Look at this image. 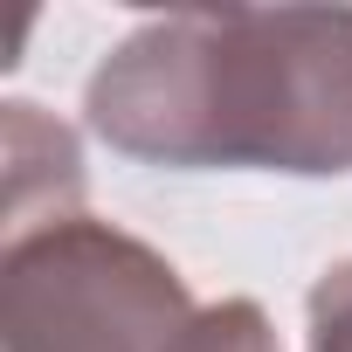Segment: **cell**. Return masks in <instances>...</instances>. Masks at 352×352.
Segmentation results:
<instances>
[{
    "mask_svg": "<svg viewBox=\"0 0 352 352\" xmlns=\"http://www.w3.org/2000/svg\"><path fill=\"white\" fill-rule=\"evenodd\" d=\"M90 131L173 173H352V8H180L83 83Z\"/></svg>",
    "mask_w": 352,
    "mask_h": 352,
    "instance_id": "6da1fadb",
    "label": "cell"
},
{
    "mask_svg": "<svg viewBox=\"0 0 352 352\" xmlns=\"http://www.w3.org/2000/svg\"><path fill=\"white\" fill-rule=\"evenodd\" d=\"M187 276L111 221H56L0 256V352H173L194 324Z\"/></svg>",
    "mask_w": 352,
    "mask_h": 352,
    "instance_id": "7a4b0ae2",
    "label": "cell"
},
{
    "mask_svg": "<svg viewBox=\"0 0 352 352\" xmlns=\"http://www.w3.org/2000/svg\"><path fill=\"white\" fill-rule=\"evenodd\" d=\"M0 159H8V242L76 221L83 208V152L63 118L14 97L0 104Z\"/></svg>",
    "mask_w": 352,
    "mask_h": 352,
    "instance_id": "3957f363",
    "label": "cell"
},
{
    "mask_svg": "<svg viewBox=\"0 0 352 352\" xmlns=\"http://www.w3.org/2000/svg\"><path fill=\"white\" fill-rule=\"evenodd\" d=\"M173 352H283V345H276V324L263 318V304L221 297V304H201L194 311V324L180 331Z\"/></svg>",
    "mask_w": 352,
    "mask_h": 352,
    "instance_id": "277c9868",
    "label": "cell"
},
{
    "mask_svg": "<svg viewBox=\"0 0 352 352\" xmlns=\"http://www.w3.org/2000/svg\"><path fill=\"white\" fill-rule=\"evenodd\" d=\"M311 352H352V263H331L311 283Z\"/></svg>",
    "mask_w": 352,
    "mask_h": 352,
    "instance_id": "5b68a950",
    "label": "cell"
}]
</instances>
